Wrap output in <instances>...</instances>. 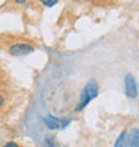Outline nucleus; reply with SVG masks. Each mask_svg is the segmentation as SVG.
I'll return each instance as SVG.
<instances>
[{
	"label": "nucleus",
	"instance_id": "obj_1",
	"mask_svg": "<svg viewBox=\"0 0 139 147\" xmlns=\"http://www.w3.org/2000/svg\"><path fill=\"white\" fill-rule=\"evenodd\" d=\"M98 94H99V86H98L95 80L87 82V84L84 86V88H83V91L80 94V99L78 102V106L75 110L76 111H82L90 102L98 96Z\"/></svg>",
	"mask_w": 139,
	"mask_h": 147
},
{
	"label": "nucleus",
	"instance_id": "obj_6",
	"mask_svg": "<svg viewBox=\"0 0 139 147\" xmlns=\"http://www.w3.org/2000/svg\"><path fill=\"white\" fill-rule=\"evenodd\" d=\"M130 147H139V128H132L130 134Z\"/></svg>",
	"mask_w": 139,
	"mask_h": 147
},
{
	"label": "nucleus",
	"instance_id": "obj_2",
	"mask_svg": "<svg viewBox=\"0 0 139 147\" xmlns=\"http://www.w3.org/2000/svg\"><path fill=\"white\" fill-rule=\"evenodd\" d=\"M124 91L126 95L131 99H135L138 96V87H136V80L131 74H127L124 76Z\"/></svg>",
	"mask_w": 139,
	"mask_h": 147
},
{
	"label": "nucleus",
	"instance_id": "obj_5",
	"mask_svg": "<svg viewBox=\"0 0 139 147\" xmlns=\"http://www.w3.org/2000/svg\"><path fill=\"white\" fill-rule=\"evenodd\" d=\"M114 147H128V136H127V132H126V131L120 132V135L118 136V139H116Z\"/></svg>",
	"mask_w": 139,
	"mask_h": 147
},
{
	"label": "nucleus",
	"instance_id": "obj_10",
	"mask_svg": "<svg viewBox=\"0 0 139 147\" xmlns=\"http://www.w3.org/2000/svg\"><path fill=\"white\" fill-rule=\"evenodd\" d=\"M24 1H27V0H15V3H18V4H23Z\"/></svg>",
	"mask_w": 139,
	"mask_h": 147
},
{
	"label": "nucleus",
	"instance_id": "obj_8",
	"mask_svg": "<svg viewBox=\"0 0 139 147\" xmlns=\"http://www.w3.org/2000/svg\"><path fill=\"white\" fill-rule=\"evenodd\" d=\"M4 147H19V144L15 143V142H8V143L5 144Z\"/></svg>",
	"mask_w": 139,
	"mask_h": 147
},
{
	"label": "nucleus",
	"instance_id": "obj_4",
	"mask_svg": "<svg viewBox=\"0 0 139 147\" xmlns=\"http://www.w3.org/2000/svg\"><path fill=\"white\" fill-rule=\"evenodd\" d=\"M8 51L13 56H24V55H28V54H31V52H34V47L28 46V44H24V43H16V44L9 47Z\"/></svg>",
	"mask_w": 139,
	"mask_h": 147
},
{
	"label": "nucleus",
	"instance_id": "obj_7",
	"mask_svg": "<svg viewBox=\"0 0 139 147\" xmlns=\"http://www.w3.org/2000/svg\"><path fill=\"white\" fill-rule=\"evenodd\" d=\"M39 1H40L43 5H46V7H54L59 0H39Z\"/></svg>",
	"mask_w": 139,
	"mask_h": 147
},
{
	"label": "nucleus",
	"instance_id": "obj_9",
	"mask_svg": "<svg viewBox=\"0 0 139 147\" xmlns=\"http://www.w3.org/2000/svg\"><path fill=\"white\" fill-rule=\"evenodd\" d=\"M3 105H4V96L1 95V94H0V107H1Z\"/></svg>",
	"mask_w": 139,
	"mask_h": 147
},
{
	"label": "nucleus",
	"instance_id": "obj_3",
	"mask_svg": "<svg viewBox=\"0 0 139 147\" xmlns=\"http://www.w3.org/2000/svg\"><path fill=\"white\" fill-rule=\"evenodd\" d=\"M43 122H44V124H46L50 130H58V128H62V127L68 126L71 120H68V119H64V120L58 119V118H55V116H52V115H48L47 118L43 119Z\"/></svg>",
	"mask_w": 139,
	"mask_h": 147
}]
</instances>
